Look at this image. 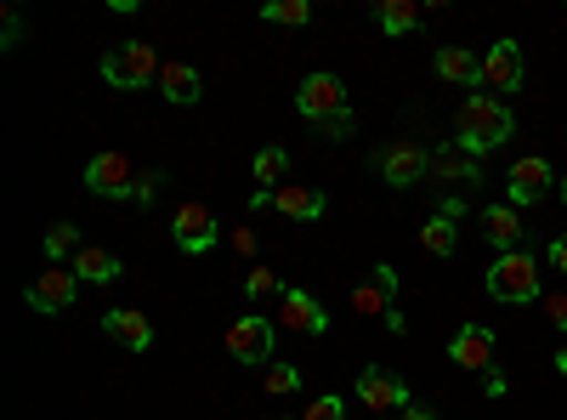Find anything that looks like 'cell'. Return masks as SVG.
Listing matches in <instances>:
<instances>
[{
    "mask_svg": "<svg viewBox=\"0 0 567 420\" xmlns=\"http://www.w3.org/2000/svg\"><path fill=\"white\" fill-rule=\"evenodd\" d=\"M159 182H165V171H142L136 176V205H154L159 199Z\"/></svg>",
    "mask_w": 567,
    "mask_h": 420,
    "instance_id": "cell-32",
    "label": "cell"
},
{
    "mask_svg": "<svg viewBox=\"0 0 567 420\" xmlns=\"http://www.w3.org/2000/svg\"><path fill=\"white\" fill-rule=\"evenodd\" d=\"M511 131H516V114L499 98H488V91H471V98L460 103V114H454V148L483 160V154L511 143Z\"/></svg>",
    "mask_w": 567,
    "mask_h": 420,
    "instance_id": "cell-1",
    "label": "cell"
},
{
    "mask_svg": "<svg viewBox=\"0 0 567 420\" xmlns=\"http://www.w3.org/2000/svg\"><path fill=\"white\" fill-rule=\"evenodd\" d=\"M483 239L505 256V250H523V211L516 205H483Z\"/></svg>",
    "mask_w": 567,
    "mask_h": 420,
    "instance_id": "cell-17",
    "label": "cell"
},
{
    "mask_svg": "<svg viewBox=\"0 0 567 420\" xmlns=\"http://www.w3.org/2000/svg\"><path fill=\"white\" fill-rule=\"evenodd\" d=\"M250 211H272V188H256L250 194Z\"/></svg>",
    "mask_w": 567,
    "mask_h": 420,
    "instance_id": "cell-38",
    "label": "cell"
},
{
    "mask_svg": "<svg viewBox=\"0 0 567 420\" xmlns=\"http://www.w3.org/2000/svg\"><path fill=\"white\" fill-rule=\"evenodd\" d=\"M261 387H267L272 398H290V392L301 387V369H296V363H267V369H261Z\"/></svg>",
    "mask_w": 567,
    "mask_h": 420,
    "instance_id": "cell-28",
    "label": "cell"
},
{
    "mask_svg": "<svg viewBox=\"0 0 567 420\" xmlns=\"http://www.w3.org/2000/svg\"><path fill=\"white\" fill-rule=\"evenodd\" d=\"M227 358L233 363H250V369H267L272 363V347H278V324L261 318V313H245V318H233L227 324Z\"/></svg>",
    "mask_w": 567,
    "mask_h": 420,
    "instance_id": "cell-4",
    "label": "cell"
},
{
    "mask_svg": "<svg viewBox=\"0 0 567 420\" xmlns=\"http://www.w3.org/2000/svg\"><path fill=\"white\" fill-rule=\"evenodd\" d=\"M374 23H381L386 34H414L420 29V7L414 0H381V7H374Z\"/></svg>",
    "mask_w": 567,
    "mask_h": 420,
    "instance_id": "cell-25",
    "label": "cell"
},
{
    "mask_svg": "<svg viewBox=\"0 0 567 420\" xmlns=\"http://www.w3.org/2000/svg\"><path fill=\"white\" fill-rule=\"evenodd\" d=\"M159 98L176 103V109H194V103L205 98L199 69H194V63H165V69H159Z\"/></svg>",
    "mask_w": 567,
    "mask_h": 420,
    "instance_id": "cell-19",
    "label": "cell"
},
{
    "mask_svg": "<svg viewBox=\"0 0 567 420\" xmlns=\"http://www.w3.org/2000/svg\"><path fill=\"white\" fill-rule=\"evenodd\" d=\"M296 114H301V120H312V125L347 114V85H341V74H329V69L307 74V80H301V91H296Z\"/></svg>",
    "mask_w": 567,
    "mask_h": 420,
    "instance_id": "cell-8",
    "label": "cell"
},
{
    "mask_svg": "<svg viewBox=\"0 0 567 420\" xmlns=\"http://www.w3.org/2000/svg\"><path fill=\"white\" fill-rule=\"evenodd\" d=\"M318 131H323V136H329V143H347V136H352V131H358V120H352V109H347V114H336V120H323V125H318Z\"/></svg>",
    "mask_w": 567,
    "mask_h": 420,
    "instance_id": "cell-31",
    "label": "cell"
},
{
    "mask_svg": "<svg viewBox=\"0 0 567 420\" xmlns=\"http://www.w3.org/2000/svg\"><path fill=\"white\" fill-rule=\"evenodd\" d=\"M358 403L363 409H374V420H398L414 398H409V381L403 376H392V369H381V363H369L363 376H358Z\"/></svg>",
    "mask_w": 567,
    "mask_h": 420,
    "instance_id": "cell-6",
    "label": "cell"
},
{
    "mask_svg": "<svg viewBox=\"0 0 567 420\" xmlns=\"http://www.w3.org/2000/svg\"><path fill=\"white\" fill-rule=\"evenodd\" d=\"M539 307H545V318H550V324H556V330H561V336H567V290H556V296H545V301H539Z\"/></svg>",
    "mask_w": 567,
    "mask_h": 420,
    "instance_id": "cell-33",
    "label": "cell"
},
{
    "mask_svg": "<svg viewBox=\"0 0 567 420\" xmlns=\"http://www.w3.org/2000/svg\"><path fill=\"white\" fill-rule=\"evenodd\" d=\"M437 211H443V216H454V222H460V216H465V199H460V194H449V199H437Z\"/></svg>",
    "mask_w": 567,
    "mask_h": 420,
    "instance_id": "cell-36",
    "label": "cell"
},
{
    "mask_svg": "<svg viewBox=\"0 0 567 420\" xmlns=\"http://www.w3.org/2000/svg\"><path fill=\"white\" fill-rule=\"evenodd\" d=\"M261 18L267 23H284V29H307L312 23V7H307V0H267Z\"/></svg>",
    "mask_w": 567,
    "mask_h": 420,
    "instance_id": "cell-27",
    "label": "cell"
},
{
    "mask_svg": "<svg viewBox=\"0 0 567 420\" xmlns=\"http://www.w3.org/2000/svg\"><path fill=\"white\" fill-rule=\"evenodd\" d=\"M103 336L120 341L125 352H148L154 347V324H148V313H136V307H109L103 313Z\"/></svg>",
    "mask_w": 567,
    "mask_h": 420,
    "instance_id": "cell-15",
    "label": "cell"
},
{
    "mask_svg": "<svg viewBox=\"0 0 567 420\" xmlns=\"http://www.w3.org/2000/svg\"><path fill=\"white\" fill-rule=\"evenodd\" d=\"M398 420H437V409H425V403H409Z\"/></svg>",
    "mask_w": 567,
    "mask_h": 420,
    "instance_id": "cell-37",
    "label": "cell"
},
{
    "mask_svg": "<svg viewBox=\"0 0 567 420\" xmlns=\"http://www.w3.org/2000/svg\"><path fill=\"white\" fill-rule=\"evenodd\" d=\"M449 358L460 369H488L494 363V330H483V324H460L454 341H449Z\"/></svg>",
    "mask_w": 567,
    "mask_h": 420,
    "instance_id": "cell-18",
    "label": "cell"
},
{
    "mask_svg": "<svg viewBox=\"0 0 567 420\" xmlns=\"http://www.w3.org/2000/svg\"><path fill=\"white\" fill-rule=\"evenodd\" d=\"M267 420H290V414H267Z\"/></svg>",
    "mask_w": 567,
    "mask_h": 420,
    "instance_id": "cell-41",
    "label": "cell"
},
{
    "mask_svg": "<svg viewBox=\"0 0 567 420\" xmlns=\"http://www.w3.org/2000/svg\"><path fill=\"white\" fill-rule=\"evenodd\" d=\"M550 267L567 273V233H561V239H550Z\"/></svg>",
    "mask_w": 567,
    "mask_h": 420,
    "instance_id": "cell-34",
    "label": "cell"
},
{
    "mask_svg": "<svg viewBox=\"0 0 567 420\" xmlns=\"http://www.w3.org/2000/svg\"><path fill=\"white\" fill-rule=\"evenodd\" d=\"M556 194H561V205H567V176H561V188H556Z\"/></svg>",
    "mask_w": 567,
    "mask_h": 420,
    "instance_id": "cell-40",
    "label": "cell"
},
{
    "mask_svg": "<svg viewBox=\"0 0 567 420\" xmlns=\"http://www.w3.org/2000/svg\"><path fill=\"white\" fill-rule=\"evenodd\" d=\"M488 296L494 301H511V307H523V301H545V285H539V262L528 250H505L488 262Z\"/></svg>",
    "mask_w": 567,
    "mask_h": 420,
    "instance_id": "cell-2",
    "label": "cell"
},
{
    "mask_svg": "<svg viewBox=\"0 0 567 420\" xmlns=\"http://www.w3.org/2000/svg\"><path fill=\"white\" fill-rule=\"evenodd\" d=\"M69 267L85 278V285H114V278L125 273V262H120L114 250H103V245H80V256H74Z\"/></svg>",
    "mask_w": 567,
    "mask_h": 420,
    "instance_id": "cell-22",
    "label": "cell"
},
{
    "mask_svg": "<svg viewBox=\"0 0 567 420\" xmlns=\"http://www.w3.org/2000/svg\"><path fill=\"white\" fill-rule=\"evenodd\" d=\"M85 188L97 199H136V171H131V160L120 148H103L85 165Z\"/></svg>",
    "mask_w": 567,
    "mask_h": 420,
    "instance_id": "cell-9",
    "label": "cell"
},
{
    "mask_svg": "<svg viewBox=\"0 0 567 420\" xmlns=\"http://www.w3.org/2000/svg\"><path fill=\"white\" fill-rule=\"evenodd\" d=\"M278 324H284L290 336H329V313H323V301L307 296L301 285H284V296H278Z\"/></svg>",
    "mask_w": 567,
    "mask_h": 420,
    "instance_id": "cell-13",
    "label": "cell"
},
{
    "mask_svg": "<svg viewBox=\"0 0 567 420\" xmlns=\"http://www.w3.org/2000/svg\"><path fill=\"white\" fill-rule=\"evenodd\" d=\"M483 91L505 98V91H523V45L516 40H494L483 58Z\"/></svg>",
    "mask_w": 567,
    "mask_h": 420,
    "instance_id": "cell-14",
    "label": "cell"
},
{
    "mask_svg": "<svg viewBox=\"0 0 567 420\" xmlns=\"http://www.w3.org/2000/svg\"><path fill=\"white\" fill-rule=\"evenodd\" d=\"M216 233H221V222H216V211H210L205 199H182V205L171 211V239H176L182 256L216 250Z\"/></svg>",
    "mask_w": 567,
    "mask_h": 420,
    "instance_id": "cell-5",
    "label": "cell"
},
{
    "mask_svg": "<svg viewBox=\"0 0 567 420\" xmlns=\"http://www.w3.org/2000/svg\"><path fill=\"white\" fill-rule=\"evenodd\" d=\"M550 160H539V154H523L511 165V176H505V205H516V211H528V205H539L545 194H550Z\"/></svg>",
    "mask_w": 567,
    "mask_h": 420,
    "instance_id": "cell-11",
    "label": "cell"
},
{
    "mask_svg": "<svg viewBox=\"0 0 567 420\" xmlns=\"http://www.w3.org/2000/svg\"><path fill=\"white\" fill-rule=\"evenodd\" d=\"M425 182H449V188H471V182H483V160H471L465 148L443 143V148H432V176H425Z\"/></svg>",
    "mask_w": 567,
    "mask_h": 420,
    "instance_id": "cell-16",
    "label": "cell"
},
{
    "mask_svg": "<svg viewBox=\"0 0 567 420\" xmlns=\"http://www.w3.org/2000/svg\"><path fill=\"white\" fill-rule=\"evenodd\" d=\"M103 80L114 85V91H148V85H159V58H154V45L148 40H125V45H114V52H103Z\"/></svg>",
    "mask_w": 567,
    "mask_h": 420,
    "instance_id": "cell-3",
    "label": "cell"
},
{
    "mask_svg": "<svg viewBox=\"0 0 567 420\" xmlns=\"http://www.w3.org/2000/svg\"><path fill=\"white\" fill-rule=\"evenodd\" d=\"M374 171H381V182L386 188H420L425 176H432V148H420V143H392V148H381L374 154Z\"/></svg>",
    "mask_w": 567,
    "mask_h": 420,
    "instance_id": "cell-7",
    "label": "cell"
},
{
    "mask_svg": "<svg viewBox=\"0 0 567 420\" xmlns=\"http://www.w3.org/2000/svg\"><path fill=\"white\" fill-rule=\"evenodd\" d=\"M323 205H329V199H323L318 188H307V182H284V188H272V211L290 216V222H318Z\"/></svg>",
    "mask_w": 567,
    "mask_h": 420,
    "instance_id": "cell-20",
    "label": "cell"
},
{
    "mask_svg": "<svg viewBox=\"0 0 567 420\" xmlns=\"http://www.w3.org/2000/svg\"><path fill=\"white\" fill-rule=\"evenodd\" d=\"M80 256V227L74 222H52L45 227V267H69Z\"/></svg>",
    "mask_w": 567,
    "mask_h": 420,
    "instance_id": "cell-24",
    "label": "cell"
},
{
    "mask_svg": "<svg viewBox=\"0 0 567 420\" xmlns=\"http://www.w3.org/2000/svg\"><path fill=\"white\" fill-rule=\"evenodd\" d=\"M432 69L454 85H483V58L471 52V45H443V52L432 58Z\"/></svg>",
    "mask_w": 567,
    "mask_h": 420,
    "instance_id": "cell-21",
    "label": "cell"
},
{
    "mask_svg": "<svg viewBox=\"0 0 567 420\" xmlns=\"http://www.w3.org/2000/svg\"><path fill=\"white\" fill-rule=\"evenodd\" d=\"M556 376L567 381V336H561V347H556Z\"/></svg>",
    "mask_w": 567,
    "mask_h": 420,
    "instance_id": "cell-39",
    "label": "cell"
},
{
    "mask_svg": "<svg viewBox=\"0 0 567 420\" xmlns=\"http://www.w3.org/2000/svg\"><path fill=\"white\" fill-rule=\"evenodd\" d=\"M454 245H460L454 216L432 211V216H425V227H420V250H425V256H454Z\"/></svg>",
    "mask_w": 567,
    "mask_h": 420,
    "instance_id": "cell-23",
    "label": "cell"
},
{
    "mask_svg": "<svg viewBox=\"0 0 567 420\" xmlns=\"http://www.w3.org/2000/svg\"><path fill=\"white\" fill-rule=\"evenodd\" d=\"M250 176H256V182H272V188H284V176H290V154H284V148H256Z\"/></svg>",
    "mask_w": 567,
    "mask_h": 420,
    "instance_id": "cell-26",
    "label": "cell"
},
{
    "mask_svg": "<svg viewBox=\"0 0 567 420\" xmlns=\"http://www.w3.org/2000/svg\"><path fill=\"white\" fill-rule=\"evenodd\" d=\"M301 420H347V398L323 392V398H312V403H307V414H301Z\"/></svg>",
    "mask_w": 567,
    "mask_h": 420,
    "instance_id": "cell-30",
    "label": "cell"
},
{
    "mask_svg": "<svg viewBox=\"0 0 567 420\" xmlns=\"http://www.w3.org/2000/svg\"><path fill=\"white\" fill-rule=\"evenodd\" d=\"M18 40H23V18H18V12H7V52H12Z\"/></svg>",
    "mask_w": 567,
    "mask_h": 420,
    "instance_id": "cell-35",
    "label": "cell"
},
{
    "mask_svg": "<svg viewBox=\"0 0 567 420\" xmlns=\"http://www.w3.org/2000/svg\"><path fill=\"white\" fill-rule=\"evenodd\" d=\"M245 296H250V301H261V296H284V278H278L272 267L256 262V267L245 273Z\"/></svg>",
    "mask_w": 567,
    "mask_h": 420,
    "instance_id": "cell-29",
    "label": "cell"
},
{
    "mask_svg": "<svg viewBox=\"0 0 567 420\" xmlns=\"http://www.w3.org/2000/svg\"><path fill=\"white\" fill-rule=\"evenodd\" d=\"M352 313L381 318V324H386V313H398V267L392 262H374L363 285H352Z\"/></svg>",
    "mask_w": 567,
    "mask_h": 420,
    "instance_id": "cell-12",
    "label": "cell"
},
{
    "mask_svg": "<svg viewBox=\"0 0 567 420\" xmlns=\"http://www.w3.org/2000/svg\"><path fill=\"white\" fill-rule=\"evenodd\" d=\"M23 301L34 307V313H69L74 301H80V273L74 267H45V273H34V285L23 290Z\"/></svg>",
    "mask_w": 567,
    "mask_h": 420,
    "instance_id": "cell-10",
    "label": "cell"
}]
</instances>
